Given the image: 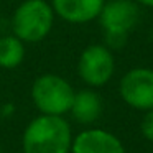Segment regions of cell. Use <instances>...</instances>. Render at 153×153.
Returning a JSON list of instances; mask_svg holds the SVG:
<instances>
[{
  "instance_id": "6",
  "label": "cell",
  "mask_w": 153,
  "mask_h": 153,
  "mask_svg": "<svg viewBox=\"0 0 153 153\" xmlns=\"http://www.w3.org/2000/svg\"><path fill=\"white\" fill-rule=\"evenodd\" d=\"M119 91L123 102L137 110L153 109V69L133 68L120 79Z\"/></svg>"
},
{
  "instance_id": "11",
  "label": "cell",
  "mask_w": 153,
  "mask_h": 153,
  "mask_svg": "<svg viewBox=\"0 0 153 153\" xmlns=\"http://www.w3.org/2000/svg\"><path fill=\"white\" fill-rule=\"evenodd\" d=\"M145 117L142 120V135L146 140L153 142V109L145 110Z\"/></svg>"
},
{
  "instance_id": "1",
  "label": "cell",
  "mask_w": 153,
  "mask_h": 153,
  "mask_svg": "<svg viewBox=\"0 0 153 153\" xmlns=\"http://www.w3.org/2000/svg\"><path fill=\"white\" fill-rule=\"evenodd\" d=\"M23 153H69L73 145L71 127L63 115L33 119L23 132Z\"/></svg>"
},
{
  "instance_id": "7",
  "label": "cell",
  "mask_w": 153,
  "mask_h": 153,
  "mask_svg": "<svg viewBox=\"0 0 153 153\" xmlns=\"http://www.w3.org/2000/svg\"><path fill=\"white\" fill-rule=\"evenodd\" d=\"M69 153H125L122 142L102 128H89L73 140Z\"/></svg>"
},
{
  "instance_id": "10",
  "label": "cell",
  "mask_w": 153,
  "mask_h": 153,
  "mask_svg": "<svg viewBox=\"0 0 153 153\" xmlns=\"http://www.w3.org/2000/svg\"><path fill=\"white\" fill-rule=\"evenodd\" d=\"M25 58V45L15 35L0 38V68L13 69L20 66Z\"/></svg>"
},
{
  "instance_id": "9",
  "label": "cell",
  "mask_w": 153,
  "mask_h": 153,
  "mask_svg": "<svg viewBox=\"0 0 153 153\" xmlns=\"http://www.w3.org/2000/svg\"><path fill=\"white\" fill-rule=\"evenodd\" d=\"M69 112L74 117V120L89 125L96 122L102 114V100L97 92L91 89H82L79 92H74L73 105Z\"/></svg>"
},
{
  "instance_id": "3",
  "label": "cell",
  "mask_w": 153,
  "mask_h": 153,
  "mask_svg": "<svg viewBox=\"0 0 153 153\" xmlns=\"http://www.w3.org/2000/svg\"><path fill=\"white\" fill-rule=\"evenodd\" d=\"M31 99L45 115H63L71 110L74 89L58 74H43L31 86Z\"/></svg>"
},
{
  "instance_id": "4",
  "label": "cell",
  "mask_w": 153,
  "mask_h": 153,
  "mask_svg": "<svg viewBox=\"0 0 153 153\" xmlns=\"http://www.w3.org/2000/svg\"><path fill=\"white\" fill-rule=\"evenodd\" d=\"M97 18L109 41L119 40L122 45L138 22V7L132 0H109L104 4Z\"/></svg>"
},
{
  "instance_id": "12",
  "label": "cell",
  "mask_w": 153,
  "mask_h": 153,
  "mask_svg": "<svg viewBox=\"0 0 153 153\" xmlns=\"http://www.w3.org/2000/svg\"><path fill=\"white\" fill-rule=\"evenodd\" d=\"M138 2L145 7H153V0H138Z\"/></svg>"
},
{
  "instance_id": "2",
  "label": "cell",
  "mask_w": 153,
  "mask_h": 153,
  "mask_svg": "<svg viewBox=\"0 0 153 153\" xmlns=\"http://www.w3.org/2000/svg\"><path fill=\"white\" fill-rule=\"evenodd\" d=\"M54 10L46 0H25L18 5L12 18L13 35L23 43L41 41L51 31Z\"/></svg>"
},
{
  "instance_id": "5",
  "label": "cell",
  "mask_w": 153,
  "mask_h": 153,
  "mask_svg": "<svg viewBox=\"0 0 153 153\" xmlns=\"http://www.w3.org/2000/svg\"><path fill=\"white\" fill-rule=\"evenodd\" d=\"M115 61L110 50L104 45H91L81 53L77 73L81 79L92 87H100L110 81Z\"/></svg>"
},
{
  "instance_id": "13",
  "label": "cell",
  "mask_w": 153,
  "mask_h": 153,
  "mask_svg": "<svg viewBox=\"0 0 153 153\" xmlns=\"http://www.w3.org/2000/svg\"><path fill=\"white\" fill-rule=\"evenodd\" d=\"M0 153H2V150H0Z\"/></svg>"
},
{
  "instance_id": "8",
  "label": "cell",
  "mask_w": 153,
  "mask_h": 153,
  "mask_svg": "<svg viewBox=\"0 0 153 153\" xmlns=\"http://www.w3.org/2000/svg\"><path fill=\"white\" fill-rule=\"evenodd\" d=\"M105 0H53L54 13L69 23H87L99 17Z\"/></svg>"
}]
</instances>
